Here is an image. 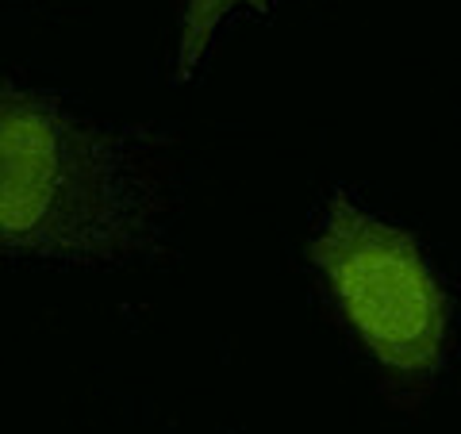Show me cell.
Segmentation results:
<instances>
[{"label": "cell", "instance_id": "6da1fadb", "mask_svg": "<svg viewBox=\"0 0 461 434\" xmlns=\"http://www.w3.org/2000/svg\"><path fill=\"white\" fill-rule=\"evenodd\" d=\"M150 215L120 139L0 77V250L108 262L147 246Z\"/></svg>", "mask_w": 461, "mask_h": 434}, {"label": "cell", "instance_id": "7a4b0ae2", "mask_svg": "<svg viewBox=\"0 0 461 434\" xmlns=\"http://www.w3.org/2000/svg\"><path fill=\"white\" fill-rule=\"evenodd\" d=\"M304 254L388 377L411 388L435 377L450 335V296L411 231L362 212L339 189Z\"/></svg>", "mask_w": 461, "mask_h": 434}, {"label": "cell", "instance_id": "3957f363", "mask_svg": "<svg viewBox=\"0 0 461 434\" xmlns=\"http://www.w3.org/2000/svg\"><path fill=\"white\" fill-rule=\"evenodd\" d=\"M235 5H247L254 12H269V0H189L181 23V47H177V81H189L200 69L208 42L215 35V27Z\"/></svg>", "mask_w": 461, "mask_h": 434}]
</instances>
